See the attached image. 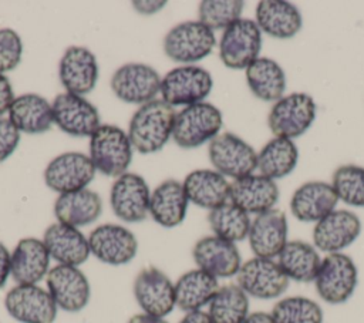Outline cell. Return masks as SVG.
Here are the masks:
<instances>
[{
    "mask_svg": "<svg viewBox=\"0 0 364 323\" xmlns=\"http://www.w3.org/2000/svg\"><path fill=\"white\" fill-rule=\"evenodd\" d=\"M192 256L198 269L208 272L216 279L232 277L237 275L242 266V258L236 245L215 235L199 239L192 249Z\"/></svg>",
    "mask_w": 364,
    "mask_h": 323,
    "instance_id": "21",
    "label": "cell"
},
{
    "mask_svg": "<svg viewBox=\"0 0 364 323\" xmlns=\"http://www.w3.org/2000/svg\"><path fill=\"white\" fill-rule=\"evenodd\" d=\"M236 276L237 285L247 296L263 300L282 296L290 282L274 259L257 256L242 263Z\"/></svg>",
    "mask_w": 364,
    "mask_h": 323,
    "instance_id": "10",
    "label": "cell"
},
{
    "mask_svg": "<svg viewBox=\"0 0 364 323\" xmlns=\"http://www.w3.org/2000/svg\"><path fill=\"white\" fill-rule=\"evenodd\" d=\"M215 276L202 269L185 272L175 283V303L183 312L200 310L219 290Z\"/></svg>",
    "mask_w": 364,
    "mask_h": 323,
    "instance_id": "32",
    "label": "cell"
},
{
    "mask_svg": "<svg viewBox=\"0 0 364 323\" xmlns=\"http://www.w3.org/2000/svg\"><path fill=\"white\" fill-rule=\"evenodd\" d=\"M9 120L20 132L43 134L54 124L53 107L38 94H21L13 100Z\"/></svg>",
    "mask_w": 364,
    "mask_h": 323,
    "instance_id": "31",
    "label": "cell"
},
{
    "mask_svg": "<svg viewBox=\"0 0 364 323\" xmlns=\"http://www.w3.org/2000/svg\"><path fill=\"white\" fill-rule=\"evenodd\" d=\"M151 192L145 179L132 172L119 175L109 192V205L117 218L128 223H136L149 212Z\"/></svg>",
    "mask_w": 364,
    "mask_h": 323,
    "instance_id": "13",
    "label": "cell"
},
{
    "mask_svg": "<svg viewBox=\"0 0 364 323\" xmlns=\"http://www.w3.org/2000/svg\"><path fill=\"white\" fill-rule=\"evenodd\" d=\"M361 232L360 218L347 209H334L316 222L313 229L314 248L321 252L337 253L350 246Z\"/></svg>",
    "mask_w": 364,
    "mask_h": 323,
    "instance_id": "19",
    "label": "cell"
},
{
    "mask_svg": "<svg viewBox=\"0 0 364 323\" xmlns=\"http://www.w3.org/2000/svg\"><path fill=\"white\" fill-rule=\"evenodd\" d=\"M242 0H203L199 3V21L213 30H225L240 18Z\"/></svg>",
    "mask_w": 364,
    "mask_h": 323,
    "instance_id": "40",
    "label": "cell"
},
{
    "mask_svg": "<svg viewBox=\"0 0 364 323\" xmlns=\"http://www.w3.org/2000/svg\"><path fill=\"white\" fill-rule=\"evenodd\" d=\"M102 212L100 195L88 188L60 194L54 202V215L60 223L74 228L95 222Z\"/></svg>",
    "mask_w": 364,
    "mask_h": 323,
    "instance_id": "28",
    "label": "cell"
},
{
    "mask_svg": "<svg viewBox=\"0 0 364 323\" xmlns=\"http://www.w3.org/2000/svg\"><path fill=\"white\" fill-rule=\"evenodd\" d=\"M23 55V43L13 28H0V73L14 70Z\"/></svg>",
    "mask_w": 364,
    "mask_h": 323,
    "instance_id": "41",
    "label": "cell"
},
{
    "mask_svg": "<svg viewBox=\"0 0 364 323\" xmlns=\"http://www.w3.org/2000/svg\"><path fill=\"white\" fill-rule=\"evenodd\" d=\"M299 149L289 138L276 137L270 139L257 154V168L260 175L279 179L289 175L297 165Z\"/></svg>",
    "mask_w": 364,
    "mask_h": 323,
    "instance_id": "35",
    "label": "cell"
},
{
    "mask_svg": "<svg viewBox=\"0 0 364 323\" xmlns=\"http://www.w3.org/2000/svg\"><path fill=\"white\" fill-rule=\"evenodd\" d=\"M47 290L57 307L75 313L82 310L90 300V283L87 276L75 266L57 265L46 276Z\"/></svg>",
    "mask_w": 364,
    "mask_h": 323,
    "instance_id": "18",
    "label": "cell"
},
{
    "mask_svg": "<svg viewBox=\"0 0 364 323\" xmlns=\"http://www.w3.org/2000/svg\"><path fill=\"white\" fill-rule=\"evenodd\" d=\"M14 94H13V87L10 80L0 73V117L4 112H9V108L14 100Z\"/></svg>",
    "mask_w": 364,
    "mask_h": 323,
    "instance_id": "43",
    "label": "cell"
},
{
    "mask_svg": "<svg viewBox=\"0 0 364 323\" xmlns=\"http://www.w3.org/2000/svg\"><path fill=\"white\" fill-rule=\"evenodd\" d=\"M175 110L164 100H152L141 105L132 115L128 137L134 149L141 154L161 151L172 137Z\"/></svg>",
    "mask_w": 364,
    "mask_h": 323,
    "instance_id": "1",
    "label": "cell"
},
{
    "mask_svg": "<svg viewBox=\"0 0 364 323\" xmlns=\"http://www.w3.org/2000/svg\"><path fill=\"white\" fill-rule=\"evenodd\" d=\"M128 323H168L166 320H164V317H156V316H151L146 313H139L132 316Z\"/></svg>",
    "mask_w": 364,
    "mask_h": 323,
    "instance_id": "48",
    "label": "cell"
},
{
    "mask_svg": "<svg viewBox=\"0 0 364 323\" xmlns=\"http://www.w3.org/2000/svg\"><path fill=\"white\" fill-rule=\"evenodd\" d=\"M243 323H276L270 313L266 312H253L245 319Z\"/></svg>",
    "mask_w": 364,
    "mask_h": 323,
    "instance_id": "47",
    "label": "cell"
},
{
    "mask_svg": "<svg viewBox=\"0 0 364 323\" xmlns=\"http://www.w3.org/2000/svg\"><path fill=\"white\" fill-rule=\"evenodd\" d=\"M357 280L358 272L354 260L348 255L337 252L321 259L314 285L321 300L330 305H341L353 296Z\"/></svg>",
    "mask_w": 364,
    "mask_h": 323,
    "instance_id": "4",
    "label": "cell"
},
{
    "mask_svg": "<svg viewBox=\"0 0 364 323\" xmlns=\"http://www.w3.org/2000/svg\"><path fill=\"white\" fill-rule=\"evenodd\" d=\"M209 161L223 176L242 178L257 168V154L242 138L232 132L216 135L208 148Z\"/></svg>",
    "mask_w": 364,
    "mask_h": 323,
    "instance_id": "9",
    "label": "cell"
},
{
    "mask_svg": "<svg viewBox=\"0 0 364 323\" xmlns=\"http://www.w3.org/2000/svg\"><path fill=\"white\" fill-rule=\"evenodd\" d=\"M10 275H11V253L0 242V290L4 287Z\"/></svg>",
    "mask_w": 364,
    "mask_h": 323,
    "instance_id": "44",
    "label": "cell"
},
{
    "mask_svg": "<svg viewBox=\"0 0 364 323\" xmlns=\"http://www.w3.org/2000/svg\"><path fill=\"white\" fill-rule=\"evenodd\" d=\"M134 296L144 313L164 317L169 314L175 303V285L158 268L142 269L134 282Z\"/></svg>",
    "mask_w": 364,
    "mask_h": 323,
    "instance_id": "17",
    "label": "cell"
},
{
    "mask_svg": "<svg viewBox=\"0 0 364 323\" xmlns=\"http://www.w3.org/2000/svg\"><path fill=\"white\" fill-rule=\"evenodd\" d=\"M249 245L255 256L274 259L286 246L287 218L280 209H269L256 215L249 229Z\"/></svg>",
    "mask_w": 364,
    "mask_h": 323,
    "instance_id": "20",
    "label": "cell"
},
{
    "mask_svg": "<svg viewBox=\"0 0 364 323\" xmlns=\"http://www.w3.org/2000/svg\"><path fill=\"white\" fill-rule=\"evenodd\" d=\"M54 124L73 137H91L101 125L97 108L82 95L60 92L53 104Z\"/></svg>",
    "mask_w": 364,
    "mask_h": 323,
    "instance_id": "15",
    "label": "cell"
},
{
    "mask_svg": "<svg viewBox=\"0 0 364 323\" xmlns=\"http://www.w3.org/2000/svg\"><path fill=\"white\" fill-rule=\"evenodd\" d=\"M20 131L9 118L0 117V164L4 162L18 147Z\"/></svg>",
    "mask_w": 364,
    "mask_h": 323,
    "instance_id": "42",
    "label": "cell"
},
{
    "mask_svg": "<svg viewBox=\"0 0 364 323\" xmlns=\"http://www.w3.org/2000/svg\"><path fill=\"white\" fill-rule=\"evenodd\" d=\"M213 85L212 75L199 65H179L165 74L161 81L162 100L169 105H192L203 102Z\"/></svg>",
    "mask_w": 364,
    "mask_h": 323,
    "instance_id": "6",
    "label": "cell"
},
{
    "mask_svg": "<svg viewBox=\"0 0 364 323\" xmlns=\"http://www.w3.org/2000/svg\"><path fill=\"white\" fill-rule=\"evenodd\" d=\"M316 118V102L306 92H293L277 100L267 117L276 137L293 139L304 134Z\"/></svg>",
    "mask_w": 364,
    "mask_h": 323,
    "instance_id": "7",
    "label": "cell"
},
{
    "mask_svg": "<svg viewBox=\"0 0 364 323\" xmlns=\"http://www.w3.org/2000/svg\"><path fill=\"white\" fill-rule=\"evenodd\" d=\"M222 112L209 102L183 107L175 117L172 138L181 148H196L210 142L222 128Z\"/></svg>",
    "mask_w": 364,
    "mask_h": 323,
    "instance_id": "3",
    "label": "cell"
},
{
    "mask_svg": "<svg viewBox=\"0 0 364 323\" xmlns=\"http://www.w3.org/2000/svg\"><path fill=\"white\" fill-rule=\"evenodd\" d=\"M90 252L101 262L119 266L131 262L138 250L135 235L125 226L104 223L88 235Z\"/></svg>",
    "mask_w": 364,
    "mask_h": 323,
    "instance_id": "16",
    "label": "cell"
},
{
    "mask_svg": "<svg viewBox=\"0 0 364 323\" xmlns=\"http://www.w3.org/2000/svg\"><path fill=\"white\" fill-rule=\"evenodd\" d=\"M256 24L260 31L274 38H291L301 28L299 9L283 0H263L256 7Z\"/></svg>",
    "mask_w": 364,
    "mask_h": 323,
    "instance_id": "30",
    "label": "cell"
},
{
    "mask_svg": "<svg viewBox=\"0 0 364 323\" xmlns=\"http://www.w3.org/2000/svg\"><path fill=\"white\" fill-rule=\"evenodd\" d=\"M43 242L50 258L58 262V265L78 268L91 253L88 238H85L78 228L60 222L53 223L46 229Z\"/></svg>",
    "mask_w": 364,
    "mask_h": 323,
    "instance_id": "23",
    "label": "cell"
},
{
    "mask_svg": "<svg viewBox=\"0 0 364 323\" xmlns=\"http://www.w3.org/2000/svg\"><path fill=\"white\" fill-rule=\"evenodd\" d=\"M331 185L337 198L347 205L364 206V168L358 165H341L333 172Z\"/></svg>",
    "mask_w": 364,
    "mask_h": 323,
    "instance_id": "39",
    "label": "cell"
},
{
    "mask_svg": "<svg viewBox=\"0 0 364 323\" xmlns=\"http://www.w3.org/2000/svg\"><path fill=\"white\" fill-rule=\"evenodd\" d=\"M188 202L182 182L176 179H166L151 194L149 213L158 225L164 228H173L183 222L188 211Z\"/></svg>",
    "mask_w": 364,
    "mask_h": 323,
    "instance_id": "27",
    "label": "cell"
},
{
    "mask_svg": "<svg viewBox=\"0 0 364 323\" xmlns=\"http://www.w3.org/2000/svg\"><path fill=\"white\" fill-rule=\"evenodd\" d=\"M132 6H134V9H135L138 13L149 16V14H154V13L162 10V9L166 6V1H164V0H159V1H152V0H148V1H146V0H135V1H132Z\"/></svg>",
    "mask_w": 364,
    "mask_h": 323,
    "instance_id": "45",
    "label": "cell"
},
{
    "mask_svg": "<svg viewBox=\"0 0 364 323\" xmlns=\"http://www.w3.org/2000/svg\"><path fill=\"white\" fill-rule=\"evenodd\" d=\"M182 185L189 202L209 211L226 202L230 194L228 179L213 169H195L185 176Z\"/></svg>",
    "mask_w": 364,
    "mask_h": 323,
    "instance_id": "29",
    "label": "cell"
},
{
    "mask_svg": "<svg viewBox=\"0 0 364 323\" xmlns=\"http://www.w3.org/2000/svg\"><path fill=\"white\" fill-rule=\"evenodd\" d=\"M58 75L67 92L84 95L94 90L98 81V63L85 47H68L58 64Z\"/></svg>",
    "mask_w": 364,
    "mask_h": 323,
    "instance_id": "22",
    "label": "cell"
},
{
    "mask_svg": "<svg viewBox=\"0 0 364 323\" xmlns=\"http://www.w3.org/2000/svg\"><path fill=\"white\" fill-rule=\"evenodd\" d=\"M158 71L144 63H127L111 77V90L117 98L128 104H146L161 92Z\"/></svg>",
    "mask_w": 364,
    "mask_h": 323,
    "instance_id": "11",
    "label": "cell"
},
{
    "mask_svg": "<svg viewBox=\"0 0 364 323\" xmlns=\"http://www.w3.org/2000/svg\"><path fill=\"white\" fill-rule=\"evenodd\" d=\"M270 314L276 323H323L320 305L304 296L280 299Z\"/></svg>",
    "mask_w": 364,
    "mask_h": 323,
    "instance_id": "38",
    "label": "cell"
},
{
    "mask_svg": "<svg viewBox=\"0 0 364 323\" xmlns=\"http://www.w3.org/2000/svg\"><path fill=\"white\" fill-rule=\"evenodd\" d=\"M95 171L88 155L71 151L60 154L48 162L44 169V181L50 189L67 194L87 188L95 176Z\"/></svg>",
    "mask_w": 364,
    "mask_h": 323,
    "instance_id": "14",
    "label": "cell"
},
{
    "mask_svg": "<svg viewBox=\"0 0 364 323\" xmlns=\"http://www.w3.org/2000/svg\"><path fill=\"white\" fill-rule=\"evenodd\" d=\"M208 222L215 236H219L232 243L247 238L252 223L249 213L233 203L230 199L209 211Z\"/></svg>",
    "mask_w": 364,
    "mask_h": 323,
    "instance_id": "36",
    "label": "cell"
},
{
    "mask_svg": "<svg viewBox=\"0 0 364 323\" xmlns=\"http://www.w3.org/2000/svg\"><path fill=\"white\" fill-rule=\"evenodd\" d=\"M337 202L338 198L331 184L310 181L294 191L290 209L300 222H318L334 211Z\"/></svg>",
    "mask_w": 364,
    "mask_h": 323,
    "instance_id": "24",
    "label": "cell"
},
{
    "mask_svg": "<svg viewBox=\"0 0 364 323\" xmlns=\"http://www.w3.org/2000/svg\"><path fill=\"white\" fill-rule=\"evenodd\" d=\"M216 44L213 31L198 21H183L172 27L164 38V51L175 63L191 65L209 55Z\"/></svg>",
    "mask_w": 364,
    "mask_h": 323,
    "instance_id": "5",
    "label": "cell"
},
{
    "mask_svg": "<svg viewBox=\"0 0 364 323\" xmlns=\"http://www.w3.org/2000/svg\"><path fill=\"white\" fill-rule=\"evenodd\" d=\"M260 48L262 31L256 21L239 18L223 30L219 41V57L229 68H247L250 63L259 58Z\"/></svg>",
    "mask_w": 364,
    "mask_h": 323,
    "instance_id": "8",
    "label": "cell"
},
{
    "mask_svg": "<svg viewBox=\"0 0 364 323\" xmlns=\"http://www.w3.org/2000/svg\"><path fill=\"white\" fill-rule=\"evenodd\" d=\"M250 91L263 101H277L286 90V75L280 64L267 57H259L246 68Z\"/></svg>",
    "mask_w": 364,
    "mask_h": 323,
    "instance_id": "34",
    "label": "cell"
},
{
    "mask_svg": "<svg viewBox=\"0 0 364 323\" xmlns=\"http://www.w3.org/2000/svg\"><path fill=\"white\" fill-rule=\"evenodd\" d=\"M229 199L247 213H262L273 209L279 199L276 182L263 175H246L230 184Z\"/></svg>",
    "mask_w": 364,
    "mask_h": 323,
    "instance_id": "25",
    "label": "cell"
},
{
    "mask_svg": "<svg viewBox=\"0 0 364 323\" xmlns=\"http://www.w3.org/2000/svg\"><path fill=\"white\" fill-rule=\"evenodd\" d=\"M7 313L20 323H53L57 305L50 292L37 285H17L4 297Z\"/></svg>",
    "mask_w": 364,
    "mask_h": 323,
    "instance_id": "12",
    "label": "cell"
},
{
    "mask_svg": "<svg viewBox=\"0 0 364 323\" xmlns=\"http://www.w3.org/2000/svg\"><path fill=\"white\" fill-rule=\"evenodd\" d=\"M50 255L37 238H23L11 252V276L17 285H37L50 270Z\"/></svg>",
    "mask_w": 364,
    "mask_h": 323,
    "instance_id": "26",
    "label": "cell"
},
{
    "mask_svg": "<svg viewBox=\"0 0 364 323\" xmlns=\"http://www.w3.org/2000/svg\"><path fill=\"white\" fill-rule=\"evenodd\" d=\"M277 263L286 276L296 282H314L321 265L317 249L303 240H289L277 256Z\"/></svg>",
    "mask_w": 364,
    "mask_h": 323,
    "instance_id": "33",
    "label": "cell"
},
{
    "mask_svg": "<svg viewBox=\"0 0 364 323\" xmlns=\"http://www.w3.org/2000/svg\"><path fill=\"white\" fill-rule=\"evenodd\" d=\"M208 306L212 323H243L249 316V296L239 285L219 287Z\"/></svg>",
    "mask_w": 364,
    "mask_h": 323,
    "instance_id": "37",
    "label": "cell"
},
{
    "mask_svg": "<svg viewBox=\"0 0 364 323\" xmlns=\"http://www.w3.org/2000/svg\"><path fill=\"white\" fill-rule=\"evenodd\" d=\"M179 323H212V320L208 312L195 310V312H188Z\"/></svg>",
    "mask_w": 364,
    "mask_h": 323,
    "instance_id": "46",
    "label": "cell"
},
{
    "mask_svg": "<svg viewBox=\"0 0 364 323\" xmlns=\"http://www.w3.org/2000/svg\"><path fill=\"white\" fill-rule=\"evenodd\" d=\"M132 149L128 132L117 125L104 124L90 137L88 157L98 172L118 178L131 165Z\"/></svg>",
    "mask_w": 364,
    "mask_h": 323,
    "instance_id": "2",
    "label": "cell"
}]
</instances>
